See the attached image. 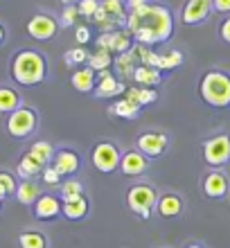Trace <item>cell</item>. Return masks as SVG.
Here are the masks:
<instances>
[{
    "instance_id": "e0dca14e",
    "label": "cell",
    "mask_w": 230,
    "mask_h": 248,
    "mask_svg": "<svg viewBox=\"0 0 230 248\" xmlns=\"http://www.w3.org/2000/svg\"><path fill=\"white\" fill-rule=\"evenodd\" d=\"M99 50H108V52L115 57V54H124V52H131L136 41H133L131 32L129 30H118V32H102L95 39Z\"/></svg>"
},
{
    "instance_id": "8fae6325",
    "label": "cell",
    "mask_w": 230,
    "mask_h": 248,
    "mask_svg": "<svg viewBox=\"0 0 230 248\" xmlns=\"http://www.w3.org/2000/svg\"><path fill=\"white\" fill-rule=\"evenodd\" d=\"M187 210V199L183 192H178L174 187H165L160 189L156 201V217L163 221H176L185 215Z\"/></svg>"
},
{
    "instance_id": "8992f818",
    "label": "cell",
    "mask_w": 230,
    "mask_h": 248,
    "mask_svg": "<svg viewBox=\"0 0 230 248\" xmlns=\"http://www.w3.org/2000/svg\"><path fill=\"white\" fill-rule=\"evenodd\" d=\"M122 147H120L113 138H95L88 149V160H91L92 170L99 174H115L120 171V163H122Z\"/></svg>"
},
{
    "instance_id": "b9f144b4",
    "label": "cell",
    "mask_w": 230,
    "mask_h": 248,
    "mask_svg": "<svg viewBox=\"0 0 230 248\" xmlns=\"http://www.w3.org/2000/svg\"><path fill=\"white\" fill-rule=\"evenodd\" d=\"M61 2V7H77L81 0H59Z\"/></svg>"
},
{
    "instance_id": "ee69618b",
    "label": "cell",
    "mask_w": 230,
    "mask_h": 248,
    "mask_svg": "<svg viewBox=\"0 0 230 248\" xmlns=\"http://www.w3.org/2000/svg\"><path fill=\"white\" fill-rule=\"evenodd\" d=\"M160 248H169V246H160Z\"/></svg>"
},
{
    "instance_id": "f546056e",
    "label": "cell",
    "mask_w": 230,
    "mask_h": 248,
    "mask_svg": "<svg viewBox=\"0 0 230 248\" xmlns=\"http://www.w3.org/2000/svg\"><path fill=\"white\" fill-rule=\"evenodd\" d=\"M88 59H91V52H88L84 46L70 47L68 52H63V63H66L70 70H77V68L88 65Z\"/></svg>"
},
{
    "instance_id": "30bf717a",
    "label": "cell",
    "mask_w": 230,
    "mask_h": 248,
    "mask_svg": "<svg viewBox=\"0 0 230 248\" xmlns=\"http://www.w3.org/2000/svg\"><path fill=\"white\" fill-rule=\"evenodd\" d=\"M59 30H61L59 16H54L52 12H46V9L32 14L30 20H27V25H25L27 36L34 41H39V43H47V41L57 39Z\"/></svg>"
},
{
    "instance_id": "ffe728a7",
    "label": "cell",
    "mask_w": 230,
    "mask_h": 248,
    "mask_svg": "<svg viewBox=\"0 0 230 248\" xmlns=\"http://www.w3.org/2000/svg\"><path fill=\"white\" fill-rule=\"evenodd\" d=\"M106 113H108V115H113V118H118V120L133 122V120H138L140 115H142V108H140L136 102H131V99H126L124 95H122V97L113 99L111 104L106 106Z\"/></svg>"
},
{
    "instance_id": "4316f807",
    "label": "cell",
    "mask_w": 230,
    "mask_h": 248,
    "mask_svg": "<svg viewBox=\"0 0 230 248\" xmlns=\"http://www.w3.org/2000/svg\"><path fill=\"white\" fill-rule=\"evenodd\" d=\"M57 194L61 196V201H73V199L88 194V185H86V181L81 176H70L59 185Z\"/></svg>"
},
{
    "instance_id": "7bdbcfd3",
    "label": "cell",
    "mask_w": 230,
    "mask_h": 248,
    "mask_svg": "<svg viewBox=\"0 0 230 248\" xmlns=\"http://www.w3.org/2000/svg\"><path fill=\"white\" fill-rule=\"evenodd\" d=\"M2 205H5V201H2V199H0V212H2Z\"/></svg>"
},
{
    "instance_id": "836d02e7",
    "label": "cell",
    "mask_w": 230,
    "mask_h": 248,
    "mask_svg": "<svg viewBox=\"0 0 230 248\" xmlns=\"http://www.w3.org/2000/svg\"><path fill=\"white\" fill-rule=\"evenodd\" d=\"M79 18H81V14H79L77 7H63L59 16V23H61V27H77Z\"/></svg>"
},
{
    "instance_id": "74e56055",
    "label": "cell",
    "mask_w": 230,
    "mask_h": 248,
    "mask_svg": "<svg viewBox=\"0 0 230 248\" xmlns=\"http://www.w3.org/2000/svg\"><path fill=\"white\" fill-rule=\"evenodd\" d=\"M212 7H215V14H221V16L230 14V0H212Z\"/></svg>"
},
{
    "instance_id": "f1b7e54d",
    "label": "cell",
    "mask_w": 230,
    "mask_h": 248,
    "mask_svg": "<svg viewBox=\"0 0 230 248\" xmlns=\"http://www.w3.org/2000/svg\"><path fill=\"white\" fill-rule=\"evenodd\" d=\"M18 176L16 171L9 170H0V199L7 201V199H14L16 196V189H18Z\"/></svg>"
},
{
    "instance_id": "7402d4cb",
    "label": "cell",
    "mask_w": 230,
    "mask_h": 248,
    "mask_svg": "<svg viewBox=\"0 0 230 248\" xmlns=\"http://www.w3.org/2000/svg\"><path fill=\"white\" fill-rule=\"evenodd\" d=\"M163 79H165V75L158 70V68L147 65V63H140L138 68H136V72H133L131 84L133 86H142V88H160Z\"/></svg>"
},
{
    "instance_id": "ac0fdd59",
    "label": "cell",
    "mask_w": 230,
    "mask_h": 248,
    "mask_svg": "<svg viewBox=\"0 0 230 248\" xmlns=\"http://www.w3.org/2000/svg\"><path fill=\"white\" fill-rule=\"evenodd\" d=\"M46 167L47 165L41 163L32 151H23V156L16 163V176H18V181H36Z\"/></svg>"
},
{
    "instance_id": "2e32d148",
    "label": "cell",
    "mask_w": 230,
    "mask_h": 248,
    "mask_svg": "<svg viewBox=\"0 0 230 248\" xmlns=\"http://www.w3.org/2000/svg\"><path fill=\"white\" fill-rule=\"evenodd\" d=\"M126 88H129L126 81H122L113 70H106L97 75V84H95V91H92V97L106 99V102L108 99H118L126 93Z\"/></svg>"
},
{
    "instance_id": "83f0119b",
    "label": "cell",
    "mask_w": 230,
    "mask_h": 248,
    "mask_svg": "<svg viewBox=\"0 0 230 248\" xmlns=\"http://www.w3.org/2000/svg\"><path fill=\"white\" fill-rule=\"evenodd\" d=\"M41 194H43V189H41L39 181H20V183H18V189H16V196H14V199H16L20 205H25V208H32Z\"/></svg>"
},
{
    "instance_id": "d6a6232c",
    "label": "cell",
    "mask_w": 230,
    "mask_h": 248,
    "mask_svg": "<svg viewBox=\"0 0 230 248\" xmlns=\"http://www.w3.org/2000/svg\"><path fill=\"white\" fill-rule=\"evenodd\" d=\"M39 181H41V183H43V185H46V187L59 189V185L63 183L66 178L61 176V174H59V171H57V170H54L52 165H47L46 170H43V174H41V176H39Z\"/></svg>"
},
{
    "instance_id": "9c48e42d",
    "label": "cell",
    "mask_w": 230,
    "mask_h": 248,
    "mask_svg": "<svg viewBox=\"0 0 230 248\" xmlns=\"http://www.w3.org/2000/svg\"><path fill=\"white\" fill-rule=\"evenodd\" d=\"M199 192L208 201H230V171L205 167L199 176Z\"/></svg>"
},
{
    "instance_id": "8d00e7d4",
    "label": "cell",
    "mask_w": 230,
    "mask_h": 248,
    "mask_svg": "<svg viewBox=\"0 0 230 248\" xmlns=\"http://www.w3.org/2000/svg\"><path fill=\"white\" fill-rule=\"evenodd\" d=\"M217 36L221 43H226V46H230V14L228 16H224L221 18V23L217 25Z\"/></svg>"
},
{
    "instance_id": "60d3db41",
    "label": "cell",
    "mask_w": 230,
    "mask_h": 248,
    "mask_svg": "<svg viewBox=\"0 0 230 248\" xmlns=\"http://www.w3.org/2000/svg\"><path fill=\"white\" fill-rule=\"evenodd\" d=\"M7 36H9V32H7V27H5V23H0V47L7 43Z\"/></svg>"
},
{
    "instance_id": "6da1fadb",
    "label": "cell",
    "mask_w": 230,
    "mask_h": 248,
    "mask_svg": "<svg viewBox=\"0 0 230 248\" xmlns=\"http://www.w3.org/2000/svg\"><path fill=\"white\" fill-rule=\"evenodd\" d=\"M174 27H176V18L171 9L156 0L142 5L136 12H129L126 16V30L131 32L133 41L147 47L169 43L174 36Z\"/></svg>"
},
{
    "instance_id": "4fadbf2b",
    "label": "cell",
    "mask_w": 230,
    "mask_h": 248,
    "mask_svg": "<svg viewBox=\"0 0 230 248\" xmlns=\"http://www.w3.org/2000/svg\"><path fill=\"white\" fill-rule=\"evenodd\" d=\"M212 14H215L212 0H183L178 9V25L201 27L212 18Z\"/></svg>"
},
{
    "instance_id": "5b68a950",
    "label": "cell",
    "mask_w": 230,
    "mask_h": 248,
    "mask_svg": "<svg viewBox=\"0 0 230 248\" xmlns=\"http://www.w3.org/2000/svg\"><path fill=\"white\" fill-rule=\"evenodd\" d=\"M199 154L205 167L228 170L230 167V131L215 129L199 140Z\"/></svg>"
},
{
    "instance_id": "603a6c76",
    "label": "cell",
    "mask_w": 230,
    "mask_h": 248,
    "mask_svg": "<svg viewBox=\"0 0 230 248\" xmlns=\"http://www.w3.org/2000/svg\"><path fill=\"white\" fill-rule=\"evenodd\" d=\"M25 104L23 102V95L16 86L12 84H0V115H12L14 111H18L20 106Z\"/></svg>"
},
{
    "instance_id": "ab89813d",
    "label": "cell",
    "mask_w": 230,
    "mask_h": 248,
    "mask_svg": "<svg viewBox=\"0 0 230 248\" xmlns=\"http://www.w3.org/2000/svg\"><path fill=\"white\" fill-rule=\"evenodd\" d=\"M181 248H210L205 242H199V239H190V242H185Z\"/></svg>"
},
{
    "instance_id": "4dcf8cb0",
    "label": "cell",
    "mask_w": 230,
    "mask_h": 248,
    "mask_svg": "<svg viewBox=\"0 0 230 248\" xmlns=\"http://www.w3.org/2000/svg\"><path fill=\"white\" fill-rule=\"evenodd\" d=\"M27 151H32L34 156L39 158L43 165H52V158H54V154H57V147H54L52 142H47V140H34V142L27 147Z\"/></svg>"
},
{
    "instance_id": "3957f363",
    "label": "cell",
    "mask_w": 230,
    "mask_h": 248,
    "mask_svg": "<svg viewBox=\"0 0 230 248\" xmlns=\"http://www.w3.org/2000/svg\"><path fill=\"white\" fill-rule=\"evenodd\" d=\"M197 97L212 111H230V68L208 65L197 77Z\"/></svg>"
},
{
    "instance_id": "52a82bcc",
    "label": "cell",
    "mask_w": 230,
    "mask_h": 248,
    "mask_svg": "<svg viewBox=\"0 0 230 248\" xmlns=\"http://www.w3.org/2000/svg\"><path fill=\"white\" fill-rule=\"evenodd\" d=\"M41 129V113L30 104H23L18 111L5 118V133L12 140H30Z\"/></svg>"
},
{
    "instance_id": "d590c367",
    "label": "cell",
    "mask_w": 230,
    "mask_h": 248,
    "mask_svg": "<svg viewBox=\"0 0 230 248\" xmlns=\"http://www.w3.org/2000/svg\"><path fill=\"white\" fill-rule=\"evenodd\" d=\"M75 41H77V46H88L92 41V30L88 25H77L75 27Z\"/></svg>"
},
{
    "instance_id": "7c38bea8",
    "label": "cell",
    "mask_w": 230,
    "mask_h": 248,
    "mask_svg": "<svg viewBox=\"0 0 230 248\" xmlns=\"http://www.w3.org/2000/svg\"><path fill=\"white\" fill-rule=\"evenodd\" d=\"M52 167L63 178H70V176H79L84 171L86 160L77 147H73V144H59L57 154L52 158Z\"/></svg>"
},
{
    "instance_id": "484cf974",
    "label": "cell",
    "mask_w": 230,
    "mask_h": 248,
    "mask_svg": "<svg viewBox=\"0 0 230 248\" xmlns=\"http://www.w3.org/2000/svg\"><path fill=\"white\" fill-rule=\"evenodd\" d=\"M126 99H131L145 111L147 106H153L160 99V91L158 88H142V86H129L124 93Z\"/></svg>"
},
{
    "instance_id": "277c9868",
    "label": "cell",
    "mask_w": 230,
    "mask_h": 248,
    "mask_svg": "<svg viewBox=\"0 0 230 248\" xmlns=\"http://www.w3.org/2000/svg\"><path fill=\"white\" fill-rule=\"evenodd\" d=\"M160 189L149 178H138L124 189V208L140 221H152L156 217V201Z\"/></svg>"
},
{
    "instance_id": "e575fe53",
    "label": "cell",
    "mask_w": 230,
    "mask_h": 248,
    "mask_svg": "<svg viewBox=\"0 0 230 248\" xmlns=\"http://www.w3.org/2000/svg\"><path fill=\"white\" fill-rule=\"evenodd\" d=\"M99 7H102V0H81L77 5V9L81 14V18L92 20V16L99 12Z\"/></svg>"
},
{
    "instance_id": "cb8c5ba5",
    "label": "cell",
    "mask_w": 230,
    "mask_h": 248,
    "mask_svg": "<svg viewBox=\"0 0 230 248\" xmlns=\"http://www.w3.org/2000/svg\"><path fill=\"white\" fill-rule=\"evenodd\" d=\"M16 246L18 248H50V237L47 232L39 228H25L16 235Z\"/></svg>"
},
{
    "instance_id": "5bb4252c",
    "label": "cell",
    "mask_w": 230,
    "mask_h": 248,
    "mask_svg": "<svg viewBox=\"0 0 230 248\" xmlns=\"http://www.w3.org/2000/svg\"><path fill=\"white\" fill-rule=\"evenodd\" d=\"M32 217L41 223H50L61 219L63 217V201H61V196L54 194V192H43L36 199V203L32 205Z\"/></svg>"
},
{
    "instance_id": "f35d334b",
    "label": "cell",
    "mask_w": 230,
    "mask_h": 248,
    "mask_svg": "<svg viewBox=\"0 0 230 248\" xmlns=\"http://www.w3.org/2000/svg\"><path fill=\"white\" fill-rule=\"evenodd\" d=\"M147 2H152V0H126V12H136Z\"/></svg>"
},
{
    "instance_id": "44dd1931",
    "label": "cell",
    "mask_w": 230,
    "mask_h": 248,
    "mask_svg": "<svg viewBox=\"0 0 230 248\" xmlns=\"http://www.w3.org/2000/svg\"><path fill=\"white\" fill-rule=\"evenodd\" d=\"M95 84H97V72L91 70L88 65L77 68V70H70V86L77 93H81V95H92Z\"/></svg>"
},
{
    "instance_id": "ba28073f",
    "label": "cell",
    "mask_w": 230,
    "mask_h": 248,
    "mask_svg": "<svg viewBox=\"0 0 230 248\" xmlns=\"http://www.w3.org/2000/svg\"><path fill=\"white\" fill-rule=\"evenodd\" d=\"M171 144H174V138L163 126H145L142 131L136 133V140H133V147L142 151L149 160H158V158L167 156Z\"/></svg>"
},
{
    "instance_id": "9a60e30c",
    "label": "cell",
    "mask_w": 230,
    "mask_h": 248,
    "mask_svg": "<svg viewBox=\"0 0 230 248\" xmlns=\"http://www.w3.org/2000/svg\"><path fill=\"white\" fill-rule=\"evenodd\" d=\"M149 167H152V160H149L140 149L126 147V149L122 151V163H120V174H122V176L138 181V178H145Z\"/></svg>"
},
{
    "instance_id": "1f68e13d",
    "label": "cell",
    "mask_w": 230,
    "mask_h": 248,
    "mask_svg": "<svg viewBox=\"0 0 230 248\" xmlns=\"http://www.w3.org/2000/svg\"><path fill=\"white\" fill-rule=\"evenodd\" d=\"M113 65V54L108 52V50H95V52H91V59H88V68L91 70H95L99 75V72H106L111 70Z\"/></svg>"
},
{
    "instance_id": "7a4b0ae2",
    "label": "cell",
    "mask_w": 230,
    "mask_h": 248,
    "mask_svg": "<svg viewBox=\"0 0 230 248\" xmlns=\"http://www.w3.org/2000/svg\"><path fill=\"white\" fill-rule=\"evenodd\" d=\"M9 79L20 88H36L50 79V61L41 50L20 47L9 59Z\"/></svg>"
},
{
    "instance_id": "d4e9b609",
    "label": "cell",
    "mask_w": 230,
    "mask_h": 248,
    "mask_svg": "<svg viewBox=\"0 0 230 248\" xmlns=\"http://www.w3.org/2000/svg\"><path fill=\"white\" fill-rule=\"evenodd\" d=\"M140 65L138 57L131 52H124V54H115L113 57V72L118 75L122 81H131L133 77V72H136V68Z\"/></svg>"
},
{
    "instance_id": "d6986e66",
    "label": "cell",
    "mask_w": 230,
    "mask_h": 248,
    "mask_svg": "<svg viewBox=\"0 0 230 248\" xmlns=\"http://www.w3.org/2000/svg\"><path fill=\"white\" fill-rule=\"evenodd\" d=\"M92 212V199L91 194H84L73 201H63V219L68 221H86Z\"/></svg>"
}]
</instances>
